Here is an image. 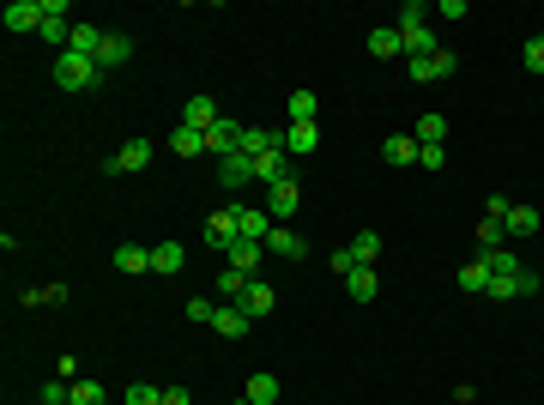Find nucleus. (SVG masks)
Instances as JSON below:
<instances>
[{
	"instance_id": "3",
	"label": "nucleus",
	"mask_w": 544,
	"mask_h": 405,
	"mask_svg": "<svg viewBox=\"0 0 544 405\" xmlns=\"http://www.w3.org/2000/svg\"><path fill=\"white\" fill-rule=\"evenodd\" d=\"M242 133H248V122H230V115H218V127L206 133V158L218 163V158H230V152H242Z\"/></svg>"
},
{
	"instance_id": "43",
	"label": "nucleus",
	"mask_w": 544,
	"mask_h": 405,
	"mask_svg": "<svg viewBox=\"0 0 544 405\" xmlns=\"http://www.w3.org/2000/svg\"><path fill=\"white\" fill-rule=\"evenodd\" d=\"M539 37H544V31H539Z\"/></svg>"
},
{
	"instance_id": "20",
	"label": "nucleus",
	"mask_w": 544,
	"mask_h": 405,
	"mask_svg": "<svg viewBox=\"0 0 544 405\" xmlns=\"http://www.w3.org/2000/svg\"><path fill=\"white\" fill-rule=\"evenodd\" d=\"M242 400H248V405H279V375H248Z\"/></svg>"
},
{
	"instance_id": "5",
	"label": "nucleus",
	"mask_w": 544,
	"mask_h": 405,
	"mask_svg": "<svg viewBox=\"0 0 544 405\" xmlns=\"http://www.w3.org/2000/svg\"><path fill=\"white\" fill-rule=\"evenodd\" d=\"M152 152H158L152 140H127V145L115 152V158L103 163V170H109V176H134V170H145V163H152Z\"/></svg>"
},
{
	"instance_id": "34",
	"label": "nucleus",
	"mask_w": 544,
	"mask_h": 405,
	"mask_svg": "<svg viewBox=\"0 0 544 405\" xmlns=\"http://www.w3.org/2000/svg\"><path fill=\"white\" fill-rule=\"evenodd\" d=\"M109 393H103L97 382H73V405H103Z\"/></svg>"
},
{
	"instance_id": "39",
	"label": "nucleus",
	"mask_w": 544,
	"mask_h": 405,
	"mask_svg": "<svg viewBox=\"0 0 544 405\" xmlns=\"http://www.w3.org/2000/svg\"><path fill=\"white\" fill-rule=\"evenodd\" d=\"M429 67H436V79H447V73H454L460 61H454V49H442V55H429Z\"/></svg>"
},
{
	"instance_id": "10",
	"label": "nucleus",
	"mask_w": 544,
	"mask_h": 405,
	"mask_svg": "<svg viewBox=\"0 0 544 405\" xmlns=\"http://www.w3.org/2000/svg\"><path fill=\"white\" fill-rule=\"evenodd\" d=\"M181 127L212 133V127H218V103H212V97H188V103H181Z\"/></svg>"
},
{
	"instance_id": "36",
	"label": "nucleus",
	"mask_w": 544,
	"mask_h": 405,
	"mask_svg": "<svg viewBox=\"0 0 544 405\" xmlns=\"http://www.w3.org/2000/svg\"><path fill=\"white\" fill-rule=\"evenodd\" d=\"M181 315H188V321H194V327H212V315H218V308L206 303V297H194V303L181 308Z\"/></svg>"
},
{
	"instance_id": "32",
	"label": "nucleus",
	"mask_w": 544,
	"mask_h": 405,
	"mask_svg": "<svg viewBox=\"0 0 544 405\" xmlns=\"http://www.w3.org/2000/svg\"><path fill=\"white\" fill-rule=\"evenodd\" d=\"M121 405H163V393L158 387H145V382H134L127 393H121Z\"/></svg>"
},
{
	"instance_id": "29",
	"label": "nucleus",
	"mask_w": 544,
	"mask_h": 405,
	"mask_svg": "<svg viewBox=\"0 0 544 405\" xmlns=\"http://www.w3.org/2000/svg\"><path fill=\"white\" fill-rule=\"evenodd\" d=\"M411 133H418V145H442L447 140V115H418Z\"/></svg>"
},
{
	"instance_id": "17",
	"label": "nucleus",
	"mask_w": 544,
	"mask_h": 405,
	"mask_svg": "<svg viewBox=\"0 0 544 405\" xmlns=\"http://www.w3.org/2000/svg\"><path fill=\"white\" fill-rule=\"evenodd\" d=\"M170 152H176V158H206V133H200V127H181V122H176V133H170Z\"/></svg>"
},
{
	"instance_id": "37",
	"label": "nucleus",
	"mask_w": 544,
	"mask_h": 405,
	"mask_svg": "<svg viewBox=\"0 0 544 405\" xmlns=\"http://www.w3.org/2000/svg\"><path fill=\"white\" fill-rule=\"evenodd\" d=\"M418 163H423V170H442L447 152H442V145H418Z\"/></svg>"
},
{
	"instance_id": "15",
	"label": "nucleus",
	"mask_w": 544,
	"mask_h": 405,
	"mask_svg": "<svg viewBox=\"0 0 544 405\" xmlns=\"http://www.w3.org/2000/svg\"><path fill=\"white\" fill-rule=\"evenodd\" d=\"M181 266H188V248L181 243H158L152 248V272H158V279H170V272H181Z\"/></svg>"
},
{
	"instance_id": "13",
	"label": "nucleus",
	"mask_w": 544,
	"mask_h": 405,
	"mask_svg": "<svg viewBox=\"0 0 544 405\" xmlns=\"http://www.w3.org/2000/svg\"><path fill=\"white\" fill-rule=\"evenodd\" d=\"M266 254H284V261H297V254H309V243H302L290 224H272V236H266Z\"/></svg>"
},
{
	"instance_id": "14",
	"label": "nucleus",
	"mask_w": 544,
	"mask_h": 405,
	"mask_svg": "<svg viewBox=\"0 0 544 405\" xmlns=\"http://www.w3.org/2000/svg\"><path fill=\"white\" fill-rule=\"evenodd\" d=\"M6 31H42V0H13L6 6Z\"/></svg>"
},
{
	"instance_id": "18",
	"label": "nucleus",
	"mask_w": 544,
	"mask_h": 405,
	"mask_svg": "<svg viewBox=\"0 0 544 405\" xmlns=\"http://www.w3.org/2000/svg\"><path fill=\"white\" fill-rule=\"evenodd\" d=\"M248 327H254V321H248V315H242L236 303H230V308H218V315H212V333H218V339H242Z\"/></svg>"
},
{
	"instance_id": "28",
	"label": "nucleus",
	"mask_w": 544,
	"mask_h": 405,
	"mask_svg": "<svg viewBox=\"0 0 544 405\" xmlns=\"http://www.w3.org/2000/svg\"><path fill=\"white\" fill-rule=\"evenodd\" d=\"M248 284H254L248 272H236V266H224V272H218V297H224V303H242V290H248Z\"/></svg>"
},
{
	"instance_id": "42",
	"label": "nucleus",
	"mask_w": 544,
	"mask_h": 405,
	"mask_svg": "<svg viewBox=\"0 0 544 405\" xmlns=\"http://www.w3.org/2000/svg\"><path fill=\"white\" fill-rule=\"evenodd\" d=\"M67 405H73V400H67Z\"/></svg>"
},
{
	"instance_id": "8",
	"label": "nucleus",
	"mask_w": 544,
	"mask_h": 405,
	"mask_svg": "<svg viewBox=\"0 0 544 405\" xmlns=\"http://www.w3.org/2000/svg\"><path fill=\"white\" fill-rule=\"evenodd\" d=\"M218 182L230 188V194H236V188H248V182H254V158H248V152H230V158H218Z\"/></svg>"
},
{
	"instance_id": "26",
	"label": "nucleus",
	"mask_w": 544,
	"mask_h": 405,
	"mask_svg": "<svg viewBox=\"0 0 544 405\" xmlns=\"http://www.w3.org/2000/svg\"><path fill=\"white\" fill-rule=\"evenodd\" d=\"M345 290H351V303H375V266H357L345 279Z\"/></svg>"
},
{
	"instance_id": "35",
	"label": "nucleus",
	"mask_w": 544,
	"mask_h": 405,
	"mask_svg": "<svg viewBox=\"0 0 544 405\" xmlns=\"http://www.w3.org/2000/svg\"><path fill=\"white\" fill-rule=\"evenodd\" d=\"M418 24H429V6H418V0L400 6V31H418Z\"/></svg>"
},
{
	"instance_id": "21",
	"label": "nucleus",
	"mask_w": 544,
	"mask_h": 405,
	"mask_svg": "<svg viewBox=\"0 0 544 405\" xmlns=\"http://www.w3.org/2000/svg\"><path fill=\"white\" fill-rule=\"evenodd\" d=\"M127 55H134V37H121V31H109V37H103V49H97V67H121Z\"/></svg>"
},
{
	"instance_id": "40",
	"label": "nucleus",
	"mask_w": 544,
	"mask_h": 405,
	"mask_svg": "<svg viewBox=\"0 0 544 405\" xmlns=\"http://www.w3.org/2000/svg\"><path fill=\"white\" fill-rule=\"evenodd\" d=\"M333 272H339V279H351V272H357V261H351V248H339V254H333Z\"/></svg>"
},
{
	"instance_id": "1",
	"label": "nucleus",
	"mask_w": 544,
	"mask_h": 405,
	"mask_svg": "<svg viewBox=\"0 0 544 405\" xmlns=\"http://www.w3.org/2000/svg\"><path fill=\"white\" fill-rule=\"evenodd\" d=\"M97 79H103V67L91 61V55H73V49H60L55 55V85L60 91H91Z\"/></svg>"
},
{
	"instance_id": "7",
	"label": "nucleus",
	"mask_w": 544,
	"mask_h": 405,
	"mask_svg": "<svg viewBox=\"0 0 544 405\" xmlns=\"http://www.w3.org/2000/svg\"><path fill=\"white\" fill-rule=\"evenodd\" d=\"M236 230H242V243H266L272 236V212L266 206H236Z\"/></svg>"
},
{
	"instance_id": "27",
	"label": "nucleus",
	"mask_w": 544,
	"mask_h": 405,
	"mask_svg": "<svg viewBox=\"0 0 544 405\" xmlns=\"http://www.w3.org/2000/svg\"><path fill=\"white\" fill-rule=\"evenodd\" d=\"M351 261H357V266L382 261V236H375V230H357V236H351Z\"/></svg>"
},
{
	"instance_id": "19",
	"label": "nucleus",
	"mask_w": 544,
	"mask_h": 405,
	"mask_svg": "<svg viewBox=\"0 0 544 405\" xmlns=\"http://www.w3.org/2000/svg\"><path fill=\"white\" fill-rule=\"evenodd\" d=\"M454 284L472 290V297H484V290H490V266H484V254H478V261H466L460 272H454Z\"/></svg>"
},
{
	"instance_id": "16",
	"label": "nucleus",
	"mask_w": 544,
	"mask_h": 405,
	"mask_svg": "<svg viewBox=\"0 0 544 405\" xmlns=\"http://www.w3.org/2000/svg\"><path fill=\"white\" fill-rule=\"evenodd\" d=\"M508 236H539V224H544V212L539 206H508Z\"/></svg>"
},
{
	"instance_id": "25",
	"label": "nucleus",
	"mask_w": 544,
	"mask_h": 405,
	"mask_svg": "<svg viewBox=\"0 0 544 405\" xmlns=\"http://www.w3.org/2000/svg\"><path fill=\"white\" fill-rule=\"evenodd\" d=\"M387 163H418V133H393V140L382 145Z\"/></svg>"
},
{
	"instance_id": "9",
	"label": "nucleus",
	"mask_w": 544,
	"mask_h": 405,
	"mask_svg": "<svg viewBox=\"0 0 544 405\" xmlns=\"http://www.w3.org/2000/svg\"><path fill=\"white\" fill-rule=\"evenodd\" d=\"M369 55H375V61H400V55H405L400 24H382V31H369Z\"/></svg>"
},
{
	"instance_id": "2",
	"label": "nucleus",
	"mask_w": 544,
	"mask_h": 405,
	"mask_svg": "<svg viewBox=\"0 0 544 405\" xmlns=\"http://www.w3.org/2000/svg\"><path fill=\"white\" fill-rule=\"evenodd\" d=\"M484 297H496V303H521V297H539V272L521 266V272H490V290Z\"/></svg>"
},
{
	"instance_id": "23",
	"label": "nucleus",
	"mask_w": 544,
	"mask_h": 405,
	"mask_svg": "<svg viewBox=\"0 0 544 405\" xmlns=\"http://www.w3.org/2000/svg\"><path fill=\"white\" fill-rule=\"evenodd\" d=\"M103 37H109V31H97V24H73V42H67V49H73V55H91V61H97Z\"/></svg>"
},
{
	"instance_id": "30",
	"label": "nucleus",
	"mask_w": 544,
	"mask_h": 405,
	"mask_svg": "<svg viewBox=\"0 0 544 405\" xmlns=\"http://www.w3.org/2000/svg\"><path fill=\"white\" fill-rule=\"evenodd\" d=\"M503 236H508V224L484 212V224H478V254H490V248H503Z\"/></svg>"
},
{
	"instance_id": "11",
	"label": "nucleus",
	"mask_w": 544,
	"mask_h": 405,
	"mask_svg": "<svg viewBox=\"0 0 544 405\" xmlns=\"http://www.w3.org/2000/svg\"><path fill=\"white\" fill-rule=\"evenodd\" d=\"M315 145H321V127H315V122H297V127H284V152H290L297 163L309 158Z\"/></svg>"
},
{
	"instance_id": "44",
	"label": "nucleus",
	"mask_w": 544,
	"mask_h": 405,
	"mask_svg": "<svg viewBox=\"0 0 544 405\" xmlns=\"http://www.w3.org/2000/svg\"><path fill=\"white\" fill-rule=\"evenodd\" d=\"M242 405H248V400H242Z\"/></svg>"
},
{
	"instance_id": "12",
	"label": "nucleus",
	"mask_w": 544,
	"mask_h": 405,
	"mask_svg": "<svg viewBox=\"0 0 544 405\" xmlns=\"http://www.w3.org/2000/svg\"><path fill=\"white\" fill-rule=\"evenodd\" d=\"M272 303H279V297H272V284H261V279H254V284H248V290H242V315H248V321H261V315H272Z\"/></svg>"
},
{
	"instance_id": "6",
	"label": "nucleus",
	"mask_w": 544,
	"mask_h": 405,
	"mask_svg": "<svg viewBox=\"0 0 544 405\" xmlns=\"http://www.w3.org/2000/svg\"><path fill=\"white\" fill-rule=\"evenodd\" d=\"M297 206H302V182H297V176L279 182V188H266V212H272V224H290Z\"/></svg>"
},
{
	"instance_id": "38",
	"label": "nucleus",
	"mask_w": 544,
	"mask_h": 405,
	"mask_svg": "<svg viewBox=\"0 0 544 405\" xmlns=\"http://www.w3.org/2000/svg\"><path fill=\"white\" fill-rule=\"evenodd\" d=\"M436 55H442V49H436ZM405 73H411L418 85H429V79H436V67H429V61H405Z\"/></svg>"
},
{
	"instance_id": "4",
	"label": "nucleus",
	"mask_w": 544,
	"mask_h": 405,
	"mask_svg": "<svg viewBox=\"0 0 544 405\" xmlns=\"http://www.w3.org/2000/svg\"><path fill=\"white\" fill-rule=\"evenodd\" d=\"M206 243L218 248V254H230V248L242 243V230H236V206H224V212H212V218H206Z\"/></svg>"
},
{
	"instance_id": "31",
	"label": "nucleus",
	"mask_w": 544,
	"mask_h": 405,
	"mask_svg": "<svg viewBox=\"0 0 544 405\" xmlns=\"http://www.w3.org/2000/svg\"><path fill=\"white\" fill-rule=\"evenodd\" d=\"M315 122V91H290V127Z\"/></svg>"
},
{
	"instance_id": "22",
	"label": "nucleus",
	"mask_w": 544,
	"mask_h": 405,
	"mask_svg": "<svg viewBox=\"0 0 544 405\" xmlns=\"http://www.w3.org/2000/svg\"><path fill=\"white\" fill-rule=\"evenodd\" d=\"M224 261L236 266V272H248V279H254V266L266 261V243H236V248H230V254H224Z\"/></svg>"
},
{
	"instance_id": "33",
	"label": "nucleus",
	"mask_w": 544,
	"mask_h": 405,
	"mask_svg": "<svg viewBox=\"0 0 544 405\" xmlns=\"http://www.w3.org/2000/svg\"><path fill=\"white\" fill-rule=\"evenodd\" d=\"M521 61H526V73H544V37H526Z\"/></svg>"
},
{
	"instance_id": "24",
	"label": "nucleus",
	"mask_w": 544,
	"mask_h": 405,
	"mask_svg": "<svg viewBox=\"0 0 544 405\" xmlns=\"http://www.w3.org/2000/svg\"><path fill=\"white\" fill-rule=\"evenodd\" d=\"M115 266H121V272H152V248L121 243V248H115Z\"/></svg>"
},
{
	"instance_id": "41",
	"label": "nucleus",
	"mask_w": 544,
	"mask_h": 405,
	"mask_svg": "<svg viewBox=\"0 0 544 405\" xmlns=\"http://www.w3.org/2000/svg\"><path fill=\"white\" fill-rule=\"evenodd\" d=\"M163 405H194V400H188V387H163Z\"/></svg>"
}]
</instances>
